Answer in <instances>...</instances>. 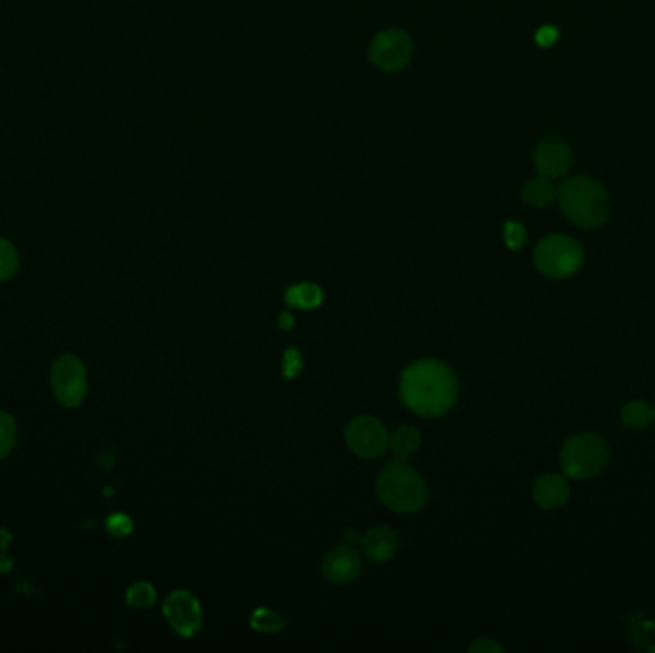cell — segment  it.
I'll return each instance as SVG.
<instances>
[{"mask_svg": "<svg viewBox=\"0 0 655 653\" xmlns=\"http://www.w3.org/2000/svg\"><path fill=\"white\" fill-rule=\"evenodd\" d=\"M533 500L543 510H556L569 500V485L558 473H546L533 485Z\"/></svg>", "mask_w": 655, "mask_h": 653, "instance_id": "obj_13", "label": "cell"}, {"mask_svg": "<svg viewBox=\"0 0 655 653\" xmlns=\"http://www.w3.org/2000/svg\"><path fill=\"white\" fill-rule=\"evenodd\" d=\"M361 548L362 554L372 563L391 562L399 550V537L391 527L378 525L364 533Z\"/></svg>", "mask_w": 655, "mask_h": 653, "instance_id": "obj_12", "label": "cell"}, {"mask_svg": "<svg viewBox=\"0 0 655 653\" xmlns=\"http://www.w3.org/2000/svg\"><path fill=\"white\" fill-rule=\"evenodd\" d=\"M525 238H527V232L520 223L510 221L504 225V242L508 248L520 249L525 244Z\"/></svg>", "mask_w": 655, "mask_h": 653, "instance_id": "obj_23", "label": "cell"}, {"mask_svg": "<svg viewBox=\"0 0 655 653\" xmlns=\"http://www.w3.org/2000/svg\"><path fill=\"white\" fill-rule=\"evenodd\" d=\"M376 495L385 508L397 514H416L430 498L426 479L407 460H393L376 479Z\"/></svg>", "mask_w": 655, "mask_h": 653, "instance_id": "obj_2", "label": "cell"}, {"mask_svg": "<svg viewBox=\"0 0 655 653\" xmlns=\"http://www.w3.org/2000/svg\"><path fill=\"white\" fill-rule=\"evenodd\" d=\"M301 370H303V357H301V353L297 351V349H288L286 353H284V361H282V374H284V378H288V380H294V378H297L299 374H301Z\"/></svg>", "mask_w": 655, "mask_h": 653, "instance_id": "obj_22", "label": "cell"}, {"mask_svg": "<svg viewBox=\"0 0 655 653\" xmlns=\"http://www.w3.org/2000/svg\"><path fill=\"white\" fill-rule=\"evenodd\" d=\"M414 54V45L410 35L403 29H385L380 31L368 48L370 62L382 71L393 73L407 68Z\"/></svg>", "mask_w": 655, "mask_h": 653, "instance_id": "obj_7", "label": "cell"}, {"mask_svg": "<svg viewBox=\"0 0 655 653\" xmlns=\"http://www.w3.org/2000/svg\"><path fill=\"white\" fill-rule=\"evenodd\" d=\"M554 198H556V190L550 179H546L543 175L527 182L521 190V200L533 207H546L548 203L554 202Z\"/></svg>", "mask_w": 655, "mask_h": 653, "instance_id": "obj_16", "label": "cell"}, {"mask_svg": "<svg viewBox=\"0 0 655 653\" xmlns=\"http://www.w3.org/2000/svg\"><path fill=\"white\" fill-rule=\"evenodd\" d=\"M127 604L135 609H148L156 604V588L148 583H136L127 590Z\"/></svg>", "mask_w": 655, "mask_h": 653, "instance_id": "obj_20", "label": "cell"}, {"mask_svg": "<svg viewBox=\"0 0 655 653\" xmlns=\"http://www.w3.org/2000/svg\"><path fill=\"white\" fill-rule=\"evenodd\" d=\"M286 303L290 307H297V309H317L318 305L324 299V293L318 288L317 284L311 282H303V284H295L286 290L284 295Z\"/></svg>", "mask_w": 655, "mask_h": 653, "instance_id": "obj_15", "label": "cell"}, {"mask_svg": "<svg viewBox=\"0 0 655 653\" xmlns=\"http://www.w3.org/2000/svg\"><path fill=\"white\" fill-rule=\"evenodd\" d=\"M533 263L537 271L544 276L554 280H564L581 269L583 248L571 236L550 234L537 244L533 253Z\"/></svg>", "mask_w": 655, "mask_h": 653, "instance_id": "obj_5", "label": "cell"}, {"mask_svg": "<svg viewBox=\"0 0 655 653\" xmlns=\"http://www.w3.org/2000/svg\"><path fill=\"white\" fill-rule=\"evenodd\" d=\"M399 395L403 405L418 416L437 418L458 401V380L443 362L424 359L412 362L401 374Z\"/></svg>", "mask_w": 655, "mask_h": 653, "instance_id": "obj_1", "label": "cell"}, {"mask_svg": "<svg viewBox=\"0 0 655 653\" xmlns=\"http://www.w3.org/2000/svg\"><path fill=\"white\" fill-rule=\"evenodd\" d=\"M422 445V433L414 426H401L389 437V449L399 460H408Z\"/></svg>", "mask_w": 655, "mask_h": 653, "instance_id": "obj_14", "label": "cell"}, {"mask_svg": "<svg viewBox=\"0 0 655 653\" xmlns=\"http://www.w3.org/2000/svg\"><path fill=\"white\" fill-rule=\"evenodd\" d=\"M535 41H537V45L543 46V48H550L558 41V29L554 25H543L535 33Z\"/></svg>", "mask_w": 655, "mask_h": 653, "instance_id": "obj_25", "label": "cell"}, {"mask_svg": "<svg viewBox=\"0 0 655 653\" xmlns=\"http://www.w3.org/2000/svg\"><path fill=\"white\" fill-rule=\"evenodd\" d=\"M345 443L355 456L372 460L380 458L389 449V433L378 418L359 416L347 424Z\"/></svg>", "mask_w": 655, "mask_h": 653, "instance_id": "obj_8", "label": "cell"}, {"mask_svg": "<svg viewBox=\"0 0 655 653\" xmlns=\"http://www.w3.org/2000/svg\"><path fill=\"white\" fill-rule=\"evenodd\" d=\"M50 383L54 397L68 408L81 405L89 393L87 368L75 355H62L52 364Z\"/></svg>", "mask_w": 655, "mask_h": 653, "instance_id": "obj_6", "label": "cell"}, {"mask_svg": "<svg viewBox=\"0 0 655 653\" xmlns=\"http://www.w3.org/2000/svg\"><path fill=\"white\" fill-rule=\"evenodd\" d=\"M163 615L171 629L182 638H192L202 629L204 613L198 598L188 590H175L163 602Z\"/></svg>", "mask_w": 655, "mask_h": 653, "instance_id": "obj_9", "label": "cell"}, {"mask_svg": "<svg viewBox=\"0 0 655 653\" xmlns=\"http://www.w3.org/2000/svg\"><path fill=\"white\" fill-rule=\"evenodd\" d=\"M361 571V556L353 544L347 542L332 548L322 560V575L332 585H349L361 575Z\"/></svg>", "mask_w": 655, "mask_h": 653, "instance_id": "obj_10", "label": "cell"}, {"mask_svg": "<svg viewBox=\"0 0 655 653\" xmlns=\"http://www.w3.org/2000/svg\"><path fill=\"white\" fill-rule=\"evenodd\" d=\"M16 439H18V428L14 418L0 410V460L12 452Z\"/></svg>", "mask_w": 655, "mask_h": 653, "instance_id": "obj_21", "label": "cell"}, {"mask_svg": "<svg viewBox=\"0 0 655 653\" xmlns=\"http://www.w3.org/2000/svg\"><path fill=\"white\" fill-rule=\"evenodd\" d=\"M251 627L259 632H278L286 627V619L272 609L259 608L251 613Z\"/></svg>", "mask_w": 655, "mask_h": 653, "instance_id": "obj_18", "label": "cell"}, {"mask_svg": "<svg viewBox=\"0 0 655 653\" xmlns=\"http://www.w3.org/2000/svg\"><path fill=\"white\" fill-rule=\"evenodd\" d=\"M535 167L546 179H558L571 165V148L560 138H546L535 148Z\"/></svg>", "mask_w": 655, "mask_h": 653, "instance_id": "obj_11", "label": "cell"}, {"mask_svg": "<svg viewBox=\"0 0 655 653\" xmlns=\"http://www.w3.org/2000/svg\"><path fill=\"white\" fill-rule=\"evenodd\" d=\"M470 652L472 653H500L502 646L497 644L491 638H475L474 642L470 644Z\"/></svg>", "mask_w": 655, "mask_h": 653, "instance_id": "obj_26", "label": "cell"}, {"mask_svg": "<svg viewBox=\"0 0 655 653\" xmlns=\"http://www.w3.org/2000/svg\"><path fill=\"white\" fill-rule=\"evenodd\" d=\"M18 269H20L18 249L12 242L0 238V282L12 278Z\"/></svg>", "mask_w": 655, "mask_h": 653, "instance_id": "obj_19", "label": "cell"}, {"mask_svg": "<svg viewBox=\"0 0 655 653\" xmlns=\"http://www.w3.org/2000/svg\"><path fill=\"white\" fill-rule=\"evenodd\" d=\"M654 420H655V408H654Z\"/></svg>", "mask_w": 655, "mask_h": 653, "instance_id": "obj_28", "label": "cell"}, {"mask_svg": "<svg viewBox=\"0 0 655 653\" xmlns=\"http://www.w3.org/2000/svg\"><path fill=\"white\" fill-rule=\"evenodd\" d=\"M621 422L627 428L646 429L654 422V408L644 401H631L621 410Z\"/></svg>", "mask_w": 655, "mask_h": 653, "instance_id": "obj_17", "label": "cell"}, {"mask_svg": "<svg viewBox=\"0 0 655 653\" xmlns=\"http://www.w3.org/2000/svg\"><path fill=\"white\" fill-rule=\"evenodd\" d=\"M108 529L113 537H127L133 531V521L125 514H113L112 518L108 519Z\"/></svg>", "mask_w": 655, "mask_h": 653, "instance_id": "obj_24", "label": "cell"}, {"mask_svg": "<svg viewBox=\"0 0 655 653\" xmlns=\"http://www.w3.org/2000/svg\"><path fill=\"white\" fill-rule=\"evenodd\" d=\"M556 198L565 217L585 230L600 228L610 219V198L604 186L594 179L571 177L560 184Z\"/></svg>", "mask_w": 655, "mask_h": 653, "instance_id": "obj_3", "label": "cell"}, {"mask_svg": "<svg viewBox=\"0 0 655 653\" xmlns=\"http://www.w3.org/2000/svg\"><path fill=\"white\" fill-rule=\"evenodd\" d=\"M278 328H280L282 332L292 330V328H294V316L290 315V313H280V315H278Z\"/></svg>", "mask_w": 655, "mask_h": 653, "instance_id": "obj_27", "label": "cell"}, {"mask_svg": "<svg viewBox=\"0 0 655 653\" xmlns=\"http://www.w3.org/2000/svg\"><path fill=\"white\" fill-rule=\"evenodd\" d=\"M610 460V447L598 433H577L562 449L560 462L565 475L573 479H590L604 472Z\"/></svg>", "mask_w": 655, "mask_h": 653, "instance_id": "obj_4", "label": "cell"}]
</instances>
